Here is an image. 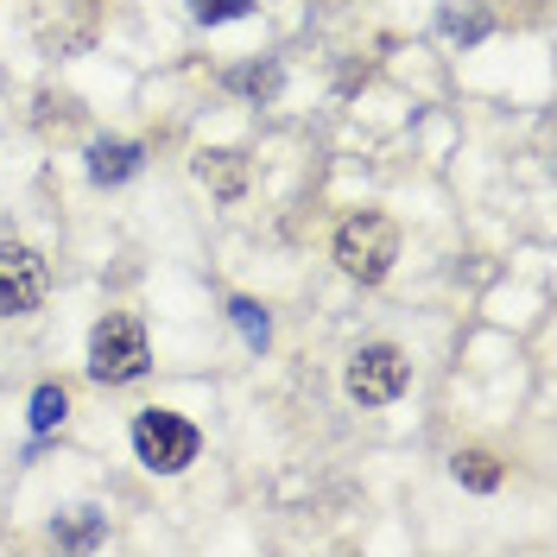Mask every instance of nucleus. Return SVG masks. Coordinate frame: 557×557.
I'll return each instance as SVG.
<instances>
[{
  "label": "nucleus",
  "mask_w": 557,
  "mask_h": 557,
  "mask_svg": "<svg viewBox=\"0 0 557 557\" xmlns=\"http://www.w3.org/2000/svg\"><path fill=\"white\" fill-rule=\"evenodd\" d=\"M393 253H399V235H393V222H386V215H374V209L348 215L343 235H336V260H343V273H355L361 285L386 278Z\"/></svg>",
  "instance_id": "nucleus-1"
},
{
  "label": "nucleus",
  "mask_w": 557,
  "mask_h": 557,
  "mask_svg": "<svg viewBox=\"0 0 557 557\" xmlns=\"http://www.w3.org/2000/svg\"><path fill=\"white\" fill-rule=\"evenodd\" d=\"M89 374L108 381V386L146 374V330H139L134 317H108V323H96V336H89Z\"/></svg>",
  "instance_id": "nucleus-2"
},
{
  "label": "nucleus",
  "mask_w": 557,
  "mask_h": 557,
  "mask_svg": "<svg viewBox=\"0 0 557 557\" xmlns=\"http://www.w3.org/2000/svg\"><path fill=\"white\" fill-rule=\"evenodd\" d=\"M134 450L146 469H159V475H177L190 456H197V424L177 412H139L134 424Z\"/></svg>",
  "instance_id": "nucleus-3"
},
{
  "label": "nucleus",
  "mask_w": 557,
  "mask_h": 557,
  "mask_svg": "<svg viewBox=\"0 0 557 557\" xmlns=\"http://www.w3.org/2000/svg\"><path fill=\"white\" fill-rule=\"evenodd\" d=\"M406 393V355L399 348H361L355 361H348V399H361V406H386V399H399Z\"/></svg>",
  "instance_id": "nucleus-4"
},
{
  "label": "nucleus",
  "mask_w": 557,
  "mask_h": 557,
  "mask_svg": "<svg viewBox=\"0 0 557 557\" xmlns=\"http://www.w3.org/2000/svg\"><path fill=\"white\" fill-rule=\"evenodd\" d=\"M38 298H45V260L20 242H0V311H38Z\"/></svg>",
  "instance_id": "nucleus-5"
},
{
  "label": "nucleus",
  "mask_w": 557,
  "mask_h": 557,
  "mask_svg": "<svg viewBox=\"0 0 557 557\" xmlns=\"http://www.w3.org/2000/svg\"><path fill=\"white\" fill-rule=\"evenodd\" d=\"M139 172V146L134 139H96L89 146V177L96 184H121V177Z\"/></svg>",
  "instance_id": "nucleus-6"
},
{
  "label": "nucleus",
  "mask_w": 557,
  "mask_h": 557,
  "mask_svg": "<svg viewBox=\"0 0 557 557\" xmlns=\"http://www.w3.org/2000/svg\"><path fill=\"white\" fill-rule=\"evenodd\" d=\"M456 482H469V487H500V469H494V456L487 450H462L456 456Z\"/></svg>",
  "instance_id": "nucleus-7"
},
{
  "label": "nucleus",
  "mask_w": 557,
  "mask_h": 557,
  "mask_svg": "<svg viewBox=\"0 0 557 557\" xmlns=\"http://www.w3.org/2000/svg\"><path fill=\"white\" fill-rule=\"evenodd\" d=\"M64 386H38L33 393V431H58V424H64Z\"/></svg>",
  "instance_id": "nucleus-8"
},
{
  "label": "nucleus",
  "mask_w": 557,
  "mask_h": 557,
  "mask_svg": "<svg viewBox=\"0 0 557 557\" xmlns=\"http://www.w3.org/2000/svg\"><path fill=\"white\" fill-rule=\"evenodd\" d=\"M197 172H203V184L215 177V190H228V197L242 190V172L228 165V152H203V159H197Z\"/></svg>",
  "instance_id": "nucleus-9"
},
{
  "label": "nucleus",
  "mask_w": 557,
  "mask_h": 557,
  "mask_svg": "<svg viewBox=\"0 0 557 557\" xmlns=\"http://www.w3.org/2000/svg\"><path fill=\"white\" fill-rule=\"evenodd\" d=\"M247 7H253V0H190V13H197L203 26H222V20H242Z\"/></svg>",
  "instance_id": "nucleus-10"
},
{
  "label": "nucleus",
  "mask_w": 557,
  "mask_h": 557,
  "mask_svg": "<svg viewBox=\"0 0 557 557\" xmlns=\"http://www.w3.org/2000/svg\"><path fill=\"white\" fill-rule=\"evenodd\" d=\"M228 311H235V323H242V336H247V343H267V317L253 311V305H247V298H235V305H228Z\"/></svg>",
  "instance_id": "nucleus-11"
}]
</instances>
